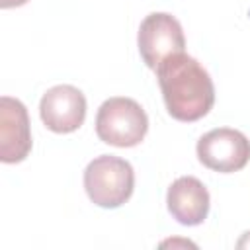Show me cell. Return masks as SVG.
Listing matches in <instances>:
<instances>
[{"label": "cell", "mask_w": 250, "mask_h": 250, "mask_svg": "<svg viewBox=\"0 0 250 250\" xmlns=\"http://www.w3.org/2000/svg\"><path fill=\"white\" fill-rule=\"evenodd\" d=\"M168 113L178 121H197L215 104V86L209 72L189 55L176 53L156 68Z\"/></svg>", "instance_id": "6da1fadb"}, {"label": "cell", "mask_w": 250, "mask_h": 250, "mask_svg": "<svg viewBox=\"0 0 250 250\" xmlns=\"http://www.w3.org/2000/svg\"><path fill=\"white\" fill-rule=\"evenodd\" d=\"M84 189L92 203L104 209L121 207L135 189L133 166L119 156L100 154L84 170Z\"/></svg>", "instance_id": "7a4b0ae2"}, {"label": "cell", "mask_w": 250, "mask_h": 250, "mask_svg": "<svg viewBox=\"0 0 250 250\" xmlns=\"http://www.w3.org/2000/svg\"><path fill=\"white\" fill-rule=\"evenodd\" d=\"M148 131V117L141 104L115 96L105 100L96 113V135L111 146H137Z\"/></svg>", "instance_id": "3957f363"}, {"label": "cell", "mask_w": 250, "mask_h": 250, "mask_svg": "<svg viewBox=\"0 0 250 250\" xmlns=\"http://www.w3.org/2000/svg\"><path fill=\"white\" fill-rule=\"evenodd\" d=\"M137 43L145 64L152 70H156L164 59L184 53L186 49L182 23L166 12H152L141 21Z\"/></svg>", "instance_id": "277c9868"}, {"label": "cell", "mask_w": 250, "mask_h": 250, "mask_svg": "<svg viewBox=\"0 0 250 250\" xmlns=\"http://www.w3.org/2000/svg\"><path fill=\"white\" fill-rule=\"evenodd\" d=\"M195 150L203 166L221 174L238 172L250 160L248 137L230 127L211 129L197 141Z\"/></svg>", "instance_id": "5b68a950"}, {"label": "cell", "mask_w": 250, "mask_h": 250, "mask_svg": "<svg viewBox=\"0 0 250 250\" xmlns=\"http://www.w3.org/2000/svg\"><path fill=\"white\" fill-rule=\"evenodd\" d=\"M39 115L49 131L72 133L80 129L86 119V98L76 86H53L43 94L39 102Z\"/></svg>", "instance_id": "8992f818"}, {"label": "cell", "mask_w": 250, "mask_h": 250, "mask_svg": "<svg viewBox=\"0 0 250 250\" xmlns=\"http://www.w3.org/2000/svg\"><path fill=\"white\" fill-rule=\"evenodd\" d=\"M31 150V131L25 105L12 96L0 98V160L18 164Z\"/></svg>", "instance_id": "52a82bcc"}, {"label": "cell", "mask_w": 250, "mask_h": 250, "mask_svg": "<svg viewBox=\"0 0 250 250\" xmlns=\"http://www.w3.org/2000/svg\"><path fill=\"white\" fill-rule=\"evenodd\" d=\"M166 205L170 215L186 227L201 225L209 213V191L193 176H182L174 180L166 193Z\"/></svg>", "instance_id": "ba28073f"}, {"label": "cell", "mask_w": 250, "mask_h": 250, "mask_svg": "<svg viewBox=\"0 0 250 250\" xmlns=\"http://www.w3.org/2000/svg\"><path fill=\"white\" fill-rule=\"evenodd\" d=\"M162 248H166V246H191V248H195V244L193 242H189V240H180V238H174V240H164L162 244H160Z\"/></svg>", "instance_id": "9c48e42d"}, {"label": "cell", "mask_w": 250, "mask_h": 250, "mask_svg": "<svg viewBox=\"0 0 250 250\" xmlns=\"http://www.w3.org/2000/svg\"><path fill=\"white\" fill-rule=\"evenodd\" d=\"M29 0H0V6L6 10V8H18V6H23L27 4Z\"/></svg>", "instance_id": "30bf717a"}, {"label": "cell", "mask_w": 250, "mask_h": 250, "mask_svg": "<svg viewBox=\"0 0 250 250\" xmlns=\"http://www.w3.org/2000/svg\"><path fill=\"white\" fill-rule=\"evenodd\" d=\"M236 246H238V248H250V230H246V232L240 236V240L236 242Z\"/></svg>", "instance_id": "8fae6325"}]
</instances>
